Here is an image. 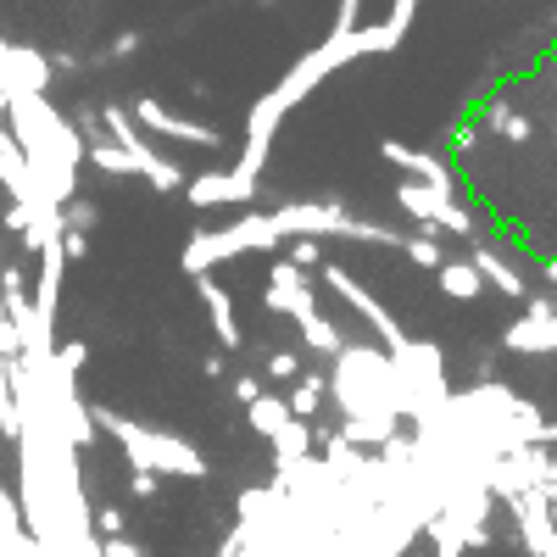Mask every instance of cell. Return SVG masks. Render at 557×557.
I'll use <instances>...</instances> for the list:
<instances>
[{
    "label": "cell",
    "instance_id": "5bb4252c",
    "mask_svg": "<svg viewBox=\"0 0 557 557\" xmlns=\"http://www.w3.org/2000/svg\"><path fill=\"white\" fill-rule=\"evenodd\" d=\"M351 446H391L396 441V418L391 412H368V418H346V430H341Z\"/></svg>",
    "mask_w": 557,
    "mask_h": 557
},
{
    "label": "cell",
    "instance_id": "5b68a950",
    "mask_svg": "<svg viewBox=\"0 0 557 557\" xmlns=\"http://www.w3.org/2000/svg\"><path fill=\"white\" fill-rule=\"evenodd\" d=\"M278 246V228H273V212H257V218H240L228 228H201V235H190V246H184L178 268L190 278H207L218 262L228 257H246V251H273Z\"/></svg>",
    "mask_w": 557,
    "mask_h": 557
},
{
    "label": "cell",
    "instance_id": "277c9868",
    "mask_svg": "<svg viewBox=\"0 0 557 557\" xmlns=\"http://www.w3.org/2000/svg\"><path fill=\"white\" fill-rule=\"evenodd\" d=\"M273 228H278V240H368V246H401L396 228L385 223H368L335 201H290V207H278L273 212Z\"/></svg>",
    "mask_w": 557,
    "mask_h": 557
},
{
    "label": "cell",
    "instance_id": "484cf974",
    "mask_svg": "<svg viewBox=\"0 0 557 557\" xmlns=\"http://www.w3.org/2000/svg\"><path fill=\"white\" fill-rule=\"evenodd\" d=\"M96 530H101L107 541H123V513H117V507H101V513H96Z\"/></svg>",
    "mask_w": 557,
    "mask_h": 557
},
{
    "label": "cell",
    "instance_id": "cb8c5ba5",
    "mask_svg": "<svg viewBox=\"0 0 557 557\" xmlns=\"http://www.w3.org/2000/svg\"><path fill=\"white\" fill-rule=\"evenodd\" d=\"M412 17H418V0H391V17H385V28H391V39H396V45L407 39Z\"/></svg>",
    "mask_w": 557,
    "mask_h": 557
},
{
    "label": "cell",
    "instance_id": "2e32d148",
    "mask_svg": "<svg viewBox=\"0 0 557 557\" xmlns=\"http://www.w3.org/2000/svg\"><path fill=\"white\" fill-rule=\"evenodd\" d=\"M273 457H278V469H290V462H301V457H312V424H301V418H290L285 430H278L273 441Z\"/></svg>",
    "mask_w": 557,
    "mask_h": 557
},
{
    "label": "cell",
    "instance_id": "ba28073f",
    "mask_svg": "<svg viewBox=\"0 0 557 557\" xmlns=\"http://www.w3.org/2000/svg\"><path fill=\"white\" fill-rule=\"evenodd\" d=\"M184 196H190V207H246V201H257V178H246L240 168L201 173L184 184Z\"/></svg>",
    "mask_w": 557,
    "mask_h": 557
},
{
    "label": "cell",
    "instance_id": "8992f818",
    "mask_svg": "<svg viewBox=\"0 0 557 557\" xmlns=\"http://www.w3.org/2000/svg\"><path fill=\"white\" fill-rule=\"evenodd\" d=\"M101 128L112 134V146H123L128 151V162H134V178H146V184H157V190H184V178L173 162H162L151 146H146V134H134V117L123 112V107H107L101 112Z\"/></svg>",
    "mask_w": 557,
    "mask_h": 557
},
{
    "label": "cell",
    "instance_id": "52a82bcc",
    "mask_svg": "<svg viewBox=\"0 0 557 557\" xmlns=\"http://www.w3.org/2000/svg\"><path fill=\"white\" fill-rule=\"evenodd\" d=\"M323 285H330V290H335V296H341V301H346V307H351V312H357L362 323H368V330H374V335H380V341L391 346V357H396V351L407 346V335H401L396 323H391V312H385V307H380L374 296H368V290L357 285V278H351L346 268H335V262H323Z\"/></svg>",
    "mask_w": 557,
    "mask_h": 557
},
{
    "label": "cell",
    "instance_id": "83f0119b",
    "mask_svg": "<svg viewBox=\"0 0 557 557\" xmlns=\"http://www.w3.org/2000/svg\"><path fill=\"white\" fill-rule=\"evenodd\" d=\"M62 251H67V262H78V257L89 251V235H78V228H62Z\"/></svg>",
    "mask_w": 557,
    "mask_h": 557
},
{
    "label": "cell",
    "instance_id": "7a4b0ae2",
    "mask_svg": "<svg viewBox=\"0 0 557 557\" xmlns=\"http://www.w3.org/2000/svg\"><path fill=\"white\" fill-rule=\"evenodd\" d=\"M96 430H107L123 457L134 462L139 474H178V480H207L212 462L201 457V446H190L184 435H168V430H151V424H134V418L112 412V407H89Z\"/></svg>",
    "mask_w": 557,
    "mask_h": 557
},
{
    "label": "cell",
    "instance_id": "f546056e",
    "mask_svg": "<svg viewBox=\"0 0 557 557\" xmlns=\"http://www.w3.org/2000/svg\"><path fill=\"white\" fill-rule=\"evenodd\" d=\"M257 396H262V385H257L251 374H246V380H235V401H246V407H251Z\"/></svg>",
    "mask_w": 557,
    "mask_h": 557
},
{
    "label": "cell",
    "instance_id": "d6a6232c",
    "mask_svg": "<svg viewBox=\"0 0 557 557\" xmlns=\"http://www.w3.org/2000/svg\"><path fill=\"white\" fill-rule=\"evenodd\" d=\"M7 57H12V45H7V39H0V73H7Z\"/></svg>",
    "mask_w": 557,
    "mask_h": 557
},
{
    "label": "cell",
    "instance_id": "4316f807",
    "mask_svg": "<svg viewBox=\"0 0 557 557\" xmlns=\"http://www.w3.org/2000/svg\"><path fill=\"white\" fill-rule=\"evenodd\" d=\"M28 223H34V207H12L0 218V228H12V235H28Z\"/></svg>",
    "mask_w": 557,
    "mask_h": 557
},
{
    "label": "cell",
    "instance_id": "d4e9b609",
    "mask_svg": "<svg viewBox=\"0 0 557 557\" xmlns=\"http://www.w3.org/2000/svg\"><path fill=\"white\" fill-rule=\"evenodd\" d=\"M84 357H89V346H78V341H73V346H62V351H57V368H62V374L73 380L78 368H84Z\"/></svg>",
    "mask_w": 557,
    "mask_h": 557
},
{
    "label": "cell",
    "instance_id": "f1b7e54d",
    "mask_svg": "<svg viewBox=\"0 0 557 557\" xmlns=\"http://www.w3.org/2000/svg\"><path fill=\"white\" fill-rule=\"evenodd\" d=\"M290 262H296V268L307 273V268L318 262V240H296V251H290Z\"/></svg>",
    "mask_w": 557,
    "mask_h": 557
},
{
    "label": "cell",
    "instance_id": "7402d4cb",
    "mask_svg": "<svg viewBox=\"0 0 557 557\" xmlns=\"http://www.w3.org/2000/svg\"><path fill=\"white\" fill-rule=\"evenodd\" d=\"M96 223H101V212L89 207V201H67V207H62V228H78V235H89Z\"/></svg>",
    "mask_w": 557,
    "mask_h": 557
},
{
    "label": "cell",
    "instance_id": "9a60e30c",
    "mask_svg": "<svg viewBox=\"0 0 557 557\" xmlns=\"http://www.w3.org/2000/svg\"><path fill=\"white\" fill-rule=\"evenodd\" d=\"M246 424L262 435V441H273L278 430H285L290 424V407H285V396H273V391H262L251 407H246Z\"/></svg>",
    "mask_w": 557,
    "mask_h": 557
},
{
    "label": "cell",
    "instance_id": "30bf717a",
    "mask_svg": "<svg viewBox=\"0 0 557 557\" xmlns=\"http://www.w3.org/2000/svg\"><path fill=\"white\" fill-rule=\"evenodd\" d=\"M380 157H385L391 168L412 173V184H430L435 196H446V201H451V173H446V162H435L430 151H412V146H401V139H385Z\"/></svg>",
    "mask_w": 557,
    "mask_h": 557
},
{
    "label": "cell",
    "instance_id": "1f68e13d",
    "mask_svg": "<svg viewBox=\"0 0 557 557\" xmlns=\"http://www.w3.org/2000/svg\"><path fill=\"white\" fill-rule=\"evenodd\" d=\"M139 45H146V39H139V34H117V45H112V57H134Z\"/></svg>",
    "mask_w": 557,
    "mask_h": 557
},
{
    "label": "cell",
    "instance_id": "7c38bea8",
    "mask_svg": "<svg viewBox=\"0 0 557 557\" xmlns=\"http://www.w3.org/2000/svg\"><path fill=\"white\" fill-rule=\"evenodd\" d=\"M296 323H301V341H307L318 357H341V351H346V335H341L335 323L318 312V301H312L307 312H296Z\"/></svg>",
    "mask_w": 557,
    "mask_h": 557
},
{
    "label": "cell",
    "instance_id": "603a6c76",
    "mask_svg": "<svg viewBox=\"0 0 557 557\" xmlns=\"http://www.w3.org/2000/svg\"><path fill=\"white\" fill-rule=\"evenodd\" d=\"M401 251H407L418 268H441V262H446V257H441V246H435L430 235H412V240H401Z\"/></svg>",
    "mask_w": 557,
    "mask_h": 557
},
{
    "label": "cell",
    "instance_id": "ac0fdd59",
    "mask_svg": "<svg viewBox=\"0 0 557 557\" xmlns=\"http://www.w3.org/2000/svg\"><path fill=\"white\" fill-rule=\"evenodd\" d=\"M441 290H446L451 301H474V296L485 290V278H480L474 262H441Z\"/></svg>",
    "mask_w": 557,
    "mask_h": 557
},
{
    "label": "cell",
    "instance_id": "44dd1931",
    "mask_svg": "<svg viewBox=\"0 0 557 557\" xmlns=\"http://www.w3.org/2000/svg\"><path fill=\"white\" fill-rule=\"evenodd\" d=\"M268 380H301V351L278 346V351L268 357Z\"/></svg>",
    "mask_w": 557,
    "mask_h": 557
},
{
    "label": "cell",
    "instance_id": "6da1fadb",
    "mask_svg": "<svg viewBox=\"0 0 557 557\" xmlns=\"http://www.w3.org/2000/svg\"><path fill=\"white\" fill-rule=\"evenodd\" d=\"M385 51H396V39H391L385 23H374V28H346V34H330L323 45H312V51L251 107V117H246V151H240L235 168H240L246 178H257L262 162H268V146H273L278 123L290 117V107H301L335 67H346V62H357V57H385Z\"/></svg>",
    "mask_w": 557,
    "mask_h": 557
},
{
    "label": "cell",
    "instance_id": "ffe728a7",
    "mask_svg": "<svg viewBox=\"0 0 557 557\" xmlns=\"http://www.w3.org/2000/svg\"><path fill=\"white\" fill-rule=\"evenodd\" d=\"M474 268H480V278H491V285H496L502 296H524V278H519L513 268H502L491 251H474Z\"/></svg>",
    "mask_w": 557,
    "mask_h": 557
},
{
    "label": "cell",
    "instance_id": "4dcf8cb0",
    "mask_svg": "<svg viewBox=\"0 0 557 557\" xmlns=\"http://www.w3.org/2000/svg\"><path fill=\"white\" fill-rule=\"evenodd\" d=\"M157 480H162V474H139V469H134V496L151 502V496H157Z\"/></svg>",
    "mask_w": 557,
    "mask_h": 557
},
{
    "label": "cell",
    "instance_id": "4fadbf2b",
    "mask_svg": "<svg viewBox=\"0 0 557 557\" xmlns=\"http://www.w3.org/2000/svg\"><path fill=\"white\" fill-rule=\"evenodd\" d=\"M396 201H401V212H407V218H418V228H424V235H441V228H435V218H441L446 196H435L430 184H401V190H396Z\"/></svg>",
    "mask_w": 557,
    "mask_h": 557
},
{
    "label": "cell",
    "instance_id": "8fae6325",
    "mask_svg": "<svg viewBox=\"0 0 557 557\" xmlns=\"http://www.w3.org/2000/svg\"><path fill=\"white\" fill-rule=\"evenodd\" d=\"M196 290H201V307H207V318H212V330H218V341H223V351H240V318H235V296H228L218 278L207 273V278H196Z\"/></svg>",
    "mask_w": 557,
    "mask_h": 557
},
{
    "label": "cell",
    "instance_id": "e0dca14e",
    "mask_svg": "<svg viewBox=\"0 0 557 557\" xmlns=\"http://www.w3.org/2000/svg\"><path fill=\"white\" fill-rule=\"evenodd\" d=\"M323 396H330V380H323V374H301V380H296V391L285 396V407H290V418L312 424L318 407H323Z\"/></svg>",
    "mask_w": 557,
    "mask_h": 557
},
{
    "label": "cell",
    "instance_id": "d6986e66",
    "mask_svg": "<svg viewBox=\"0 0 557 557\" xmlns=\"http://www.w3.org/2000/svg\"><path fill=\"white\" fill-rule=\"evenodd\" d=\"M84 157H89V168H101V173H134V162H128V151L123 146H112V139H89L84 146Z\"/></svg>",
    "mask_w": 557,
    "mask_h": 557
},
{
    "label": "cell",
    "instance_id": "9c48e42d",
    "mask_svg": "<svg viewBox=\"0 0 557 557\" xmlns=\"http://www.w3.org/2000/svg\"><path fill=\"white\" fill-rule=\"evenodd\" d=\"M134 123H146V128H157V134L178 139V146H201V151L223 146V134H218V128L190 123V117H173V112H168V107H157V101H134Z\"/></svg>",
    "mask_w": 557,
    "mask_h": 557
},
{
    "label": "cell",
    "instance_id": "3957f363",
    "mask_svg": "<svg viewBox=\"0 0 557 557\" xmlns=\"http://www.w3.org/2000/svg\"><path fill=\"white\" fill-rule=\"evenodd\" d=\"M330 396L341 401L346 418H368V412L396 418V368H391V357H380L374 346H346L335 357Z\"/></svg>",
    "mask_w": 557,
    "mask_h": 557
}]
</instances>
